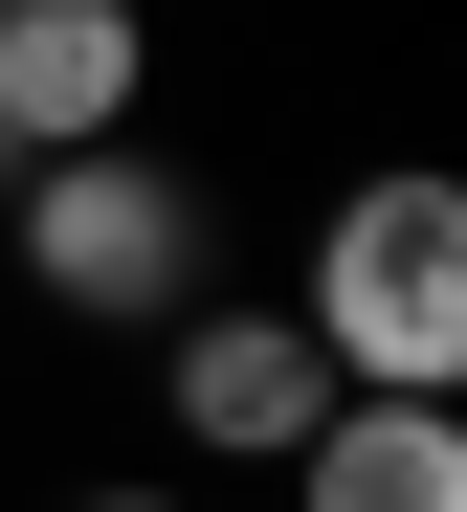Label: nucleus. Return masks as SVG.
I'll return each instance as SVG.
<instances>
[{
  "label": "nucleus",
  "instance_id": "f257e3e1",
  "mask_svg": "<svg viewBox=\"0 0 467 512\" xmlns=\"http://www.w3.org/2000/svg\"><path fill=\"white\" fill-rule=\"evenodd\" d=\"M290 334L334 357V401H467V179L379 156L334 223H312V290Z\"/></svg>",
  "mask_w": 467,
  "mask_h": 512
},
{
  "label": "nucleus",
  "instance_id": "f03ea898",
  "mask_svg": "<svg viewBox=\"0 0 467 512\" xmlns=\"http://www.w3.org/2000/svg\"><path fill=\"white\" fill-rule=\"evenodd\" d=\"M0 223H23V290L89 312V334H178L201 312V179L134 134H89V156H23L0 179Z\"/></svg>",
  "mask_w": 467,
  "mask_h": 512
},
{
  "label": "nucleus",
  "instance_id": "7ed1b4c3",
  "mask_svg": "<svg viewBox=\"0 0 467 512\" xmlns=\"http://www.w3.org/2000/svg\"><path fill=\"white\" fill-rule=\"evenodd\" d=\"M156 379H178V446H201V468H290L312 423H334V357H312L290 312H223V290L156 334Z\"/></svg>",
  "mask_w": 467,
  "mask_h": 512
},
{
  "label": "nucleus",
  "instance_id": "20e7f679",
  "mask_svg": "<svg viewBox=\"0 0 467 512\" xmlns=\"http://www.w3.org/2000/svg\"><path fill=\"white\" fill-rule=\"evenodd\" d=\"M134 90H156V23H134V0H0V134H23V156L134 134Z\"/></svg>",
  "mask_w": 467,
  "mask_h": 512
},
{
  "label": "nucleus",
  "instance_id": "39448f33",
  "mask_svg": "<svg viewBox=\"0 0 467 512\" xmlns=\"http://www.w3.org/2000/svg\"><path fill=\"white\" fill-rule=\"evenodd\" d=\"M290 512H467V401H334L290 446Z\"/></svg>",
  "mask_w": 467,
  "mask_h": 512
},
{
  "label": "nucleus",
  "instance_id": "423d86ee",
  "mask_svg": "<svg viewBox=\"0 0 467 512\" xmlns=\"http://www.w3.org/2000/svg\"><path fill=\"white\" fill-rule=\"evenodd\" d=\"M67 512H178V490H67Z\"/></svg>",
  "mask_w": 467,
  "mask_h": 512
},
{
  "label": "nucleus",
  "instance_id": "0eeeda50",
  "mask_svg": "<svg viewBox=\"0 0 467 512\" xmlns=\"http://www.w3.org/2000/svg\"><path fill=\"white\" fill-rule=\"evenodd\" d=\"M0 179H23V134H0Z\"/></svg>",
  "mask_w": 467,
  "mask_h": 512
}]
</instances>
